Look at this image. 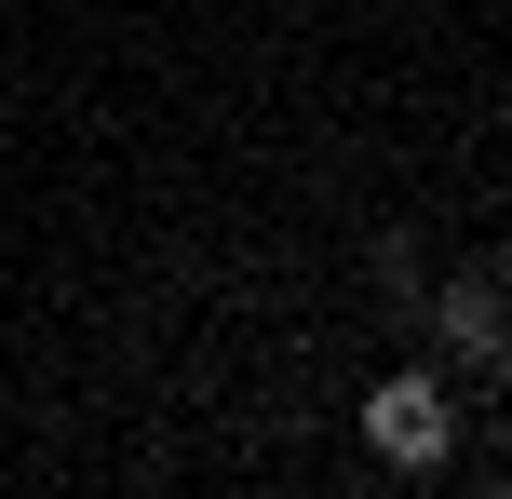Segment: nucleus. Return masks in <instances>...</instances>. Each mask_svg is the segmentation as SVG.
I'll return each instance as SVG.
<instances>
[{
	"instance_id": "f257e3e1",
	"label": "nucleus",
	"mask_w": 512,
	"mask_h": 499,
	"mask_svg": "<svg viewBox=\"0 0 512 499\" xmlns=\"http://www.w3.org/2000/svg\"><path fill=\"white\" fill-rule=\"evenodd\" d=\"M364 446H378L391 473H432V459L459 446V405H445V378H432V365H391L378 392H364Z\"/></svg>"
},
{
	"instance_id": "f03ea898",
	"label": "nucleus",
	"mask_w": 512,
	"mask_h": 499,
	"mask_svg": "<svg viewBox=\"0 0 512 499\" xmlns=\"http://www.w3.org/2000/svg\"><path fill=\"white\" fill-rule=\"evenodd\" d=\"M445 338H459V365L499 378V270H459V284H445Z\"/></svg>"
}]
</instances>
